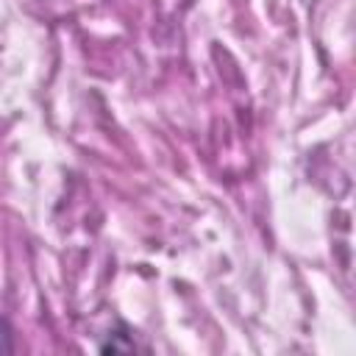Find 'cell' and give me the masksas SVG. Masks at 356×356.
Instances as JSON below:
<instances>
[{
    "label": "cell",
    "instance_id": "6da1fadb",
    "mask_svg": "<svg viewBox=\"0 0 356 356\" xmlns=\"http://www.w3.org/2000/svg\"><path fill=\"white\" fill-rule=\"evenodd\" d=\"M0 350H3V353L14 350V345H11V328H8L6 323H0Z\"/></svg>",
    "mask_w": 356,
    "mask_h": 356
}]
</instances>
